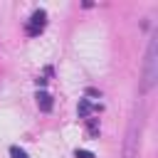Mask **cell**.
I'll return each instance as SVG.
<instances>
[{"mask_svg":"<svg viewBox=\"0 0 158 158\" xmlns=\"http://www.w3.org/2000/svg\"><path fill=\"white\" fill-rule=\"evenodd\" d=\"M10 158H30L20 146H10Z\"/></svg>","mask_w":158,"mask_h":158,"instance_id":"obj_7","label":"cell"},{"mask_svg":"<svg viewBox=\"0 0 158 158\" xmlns=\"http://www.w3.org/2000/svg\"><path fill=\"white\" fill-rule=\"evenodd\" d=\"M74 158H94V153L91 151H84V148H77L74 151Z\"/></svg>","mask_w":158,"mask_h":158,"instance_id":"obj_8","label":"cell"},{"mask_svg":"<svg viewBox=\"0 0 158 158\" xmlns=\"http://www.w3.org/2000/svg\"><path fill=\"white\" fill-rule=\"evenodd\" d=\"M138 133H141V121L138 116H133L126 133V143H123V158H138Z\"/></svg>","mask_w":158,"mask_h":158,"instance_id":"obj_2","label":"cell"},{"mask_svg":"<svg viewBox=\"0 0 158 158\" xmlns=\"http://www.w3.org/2000/svg\"><path fill=\"white\" fill-rule=\"evenodd\" d=\"M86 121H89V136H94V138H96V136H99V121H96V118H91V116H89Z\"/></svg>","mask_w":158,"mask_h":158,"instance_id":"obj_6","label":"cell"},{"mask_svg":"<svg viewBox=\"0 0 158 158\" xmlns=\"http://www.w3.org/2000/svg\"><path fill=\"white\" fill-rule=\"evenodd\" d=\"M37 106H40V111H52V96L47 94V91H37Z\"/></svg>","mask_w":158,"mask_h":158,"instance_id":"obj_5","label":"cell"},{"mask_svg":"<svg viewBox=\"0 0 158 158\" xmlns=\"http://www.w3.org/2000/svg\"><path fill=\"white\" fill-rule=\"evenodd\" d=\"M158 79V37L148 42V54H146V69H143V91L153 89Z\"/></svg>","mask_w":158,"mask_h":158,"instance_id":"obj_1","label":"cell"},{"mask_svg":"<svg viewBox=\"0 0 158 158\" xmlns=\"http://www.w3.org/2000/svg\"><path fill=\"white\" fill-rule=\"evenodd\" d=\"M86 94H89V96H99V99H101V91H99V89H86Z\"/></svg>","mask_w":158,"mask_h":158,"instance_id":"obj_9","label":"cell"},{"mask_svg":"<svg viewBox=\"0 0 158 158\" xmlns=\"http://www.w3.org/2000/svg\"><path fill=\"white\" fill-rule=\"evenodd\" d=\"M101 106H91L86 99H79V106H77V114H79V118H89L94 111H99Z\"/></svg>","mask_w":158,"mask_h":158,"instance_id":"obj_4","label":"cell"},{"mask_svg":"<svg viewBox=\"0 0 158 158\" xmlns=\"http://www.w3.org/2000/svg\"><path fill=\"white\" fill-rule=\"evenodd\" d=\"M44 25H47V12L40 7V10H35L32 15H30V22H27V35H40L42 30H44Z\"/></svg>","mask_w":158,"mask_h":158,"instance_id":"obj_3","label":"cell"}]
</instances>
